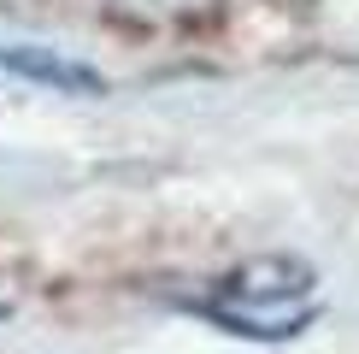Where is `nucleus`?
<instances>
[{"mask_svg":"<svg viewBox=\"0 0 359 354\" xmlns=\"http://www.w3.org/2000/svg\"><path fill=\"white\" fill-rule=\"evenodd\" d=\"M194 313H206L236 336H253V343H283V336H301L318 313V272L283 254L253 260L224 277L212 301H194Z\"/></svg>","mask_w":359,"mask_h":354,"instance_id":"nucleus-1","label":"nucleus"},{"mask_svg":"<svg viewBox=\"0 0 359 354\" xmlns=\"http://www.w3.org/2000/svg\"><path fill=\"white\" fill-rule=\"evenodd\" d=\"M0 77L53 88V95H100L107 88V77L95 65H83V59L59 48H29V41H0Z\"/></svg>","mask_w":359,"mask_h":354,"instance_id":"nucleus-2","label":"nucleus"}]
</instances>
